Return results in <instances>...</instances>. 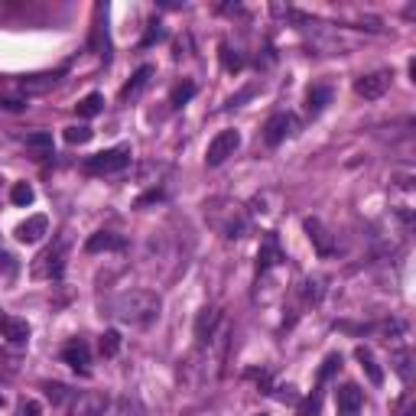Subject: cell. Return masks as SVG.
I'll return each mask as SVG.
<instances>
[{"mask_svg":"<svg viewBox=\"0 0 416 416\" xmlns=\"http://www.w3.org/2000/svg\"><path fill=\"white\" fill-rule=\"evenodd\" d=\"M228 338H231V328L221 325L215 335L199 342V348L185 358L183 377L192 387H205L221 377V364H224V358H228Z\"/></svg>","mask_w":416,"mask_h":416,"instance_id":"1","label":"cell"},{"mask_svg":"<svg viewBox=\"0 0 416 416\" xmlns=\"http://www.w3.org/2000/svg\"><path fill=\"white\" fill-rule=\"evenodd\" d=\"M111 316L117 322H127V325H150V322L160 319L163 299L160 293L153 289H124L111 299Z\"/></svg>","mask_w":416,"mask_h":416,"instance_id":"2","label":"cell"},{"mask_svg":"<svg viewBox=\"0 0 416 416\" xmlns=\"http://www.w3.org/2000/svg\"><path fill=\"white\" fill-rule=\"evenodd\" d=\"M205 221L212 231H218L221 238H248L250 234V215L248 208L234 199H208L205 202Z\"/></svg>","mask_w":416,"mask_h":416,"instance_id":"3","label":"cell"},{"mask_svg":"<svg viewBox=\"0 0 416 416\" xmlns=\"http://www.w3.org/2000/svg\"><path fill=\"white\" fill-rule=\"evenodd\" d=\"M65 250H69L65 238H59L56 244H49V248L42 250L36 260H33V267H30L33 280H62V273H65Z\"/></svg>","mask_w":416,"mask_h":416,"instance_id":"4","label":"cell"},{"mask_svg":"<svg viewBox=\"0 0 416 416\" xmlns=\"http://www.w3.org/2000/svg\"><path fill=\"white\" fill-rule=\"evenodd\" d=\"M130 156H134V153H130L127 144L111 146V150H101V153H95V156L85 160V173H88V176H114V173L130 166Z\"/></svg>","mask_w":416,"mask_h":416,"instance_id":"5","label":"cell"},{"mask_svg":"<svg viewBox=\"0 0 416 416\" xmlns=\"http://www.w3.org/2000/svg\"><path fill=\"white\" fill-rule=\"evenodd\" d=\"M238 146H241V134H238V130H221V134L208 144L205 163H208V166H221L228 156H234V153H238Z\"/></svg>","mask_w":416,"mask_h":416,"instance_id":"6","label":"cell"},{"mask_svg":"<svg viewBox=\"0 0 416 416\" xmlns=\"http://www.w3.org/2000/svg\"><path fill=\"white\" fill-rule=\"evenodd\" d=\"M299 130L296 117L293 114H273L270 120L264 124V144L267 146H280L287 137H293Z\"/></svg>","mask_w":416,"mask_h":416,"instance_id":"7","label":"cell"},{"mask_svg":"<svg viewBox=\"0 0 416 416\" xmlns=\"http://www.w3.org/2000/svg\"><path fill=\"white\" fill-rule=\"evenodd\" d=\"M108 407H111V400H108L101 391H88V393H79L72 400L69 416H104Z\"/></svg>","mask_w":416,"mask_h":416,"instance_id":"8","label":"cell"},{"mask_svg":"<svg viewBox=\"0 0 416 416\" xmlns=\"http://www.w3.org/2000/svg\"><path fill=\"white\" fill-rule=\"evenodd\" d=\"M391 72H371V75H361L354 81V91H358L364 101H377V98H384L387 88H391Z\"/></svg>","mask_w":416,"mask_h":416,"instance_id":"9","label":"cell"},{"mask_svg":"<svg viewBox=\"0 0 416 416\" xmlns=\"http://www.w3.org/2000/svg\"><path fill=\"white\" fill-rule=\"evenodd\" d=\"M361 407H364V393L358 391V384H342L335 391L338 416H361Z\"/></svg>","mask_w":416,"mask_h":416,"instance_id":"10","label":"cell"},{"mask_svg":"<svg viewBox=\"0 0 416 416\" xmlns=\"http://www.w3.org/2000/svg\"><path fill=\"white\" fill-rule=\"evenodd\" d=\"M62 75H65V69H59V72L26 75V79H20V91H23L26 98H30V95H46V91H52V88H56Z\"/></svg>","mask_w":416,"mask_h":416,"instance_id":"11","label":"cell"},{"mask_svg":"<svg viewBox=\"0 0 416 416\" xmlns=\"http://www.w3.org/2000/svg\"><path fill=\"white\" fill-rule=\"evenodd\" d=\"M62 361L69 364V368L79 371V374H88V371H91V352H88V345L81 342V338H72V342L62 348Z\"/></svg>","mask_w":416,"mask_h":416,"instance_id":"12","label":"cell"},{"mask_svg":"<svg viewBox=\"0 0 416 416\" xmlns=\"http://www.w3.org/2000/svg\"><path fill=\"white\" fill-rule=\"evenodd\" d=\"M287 260V254L280 250V241H277V234H267L264 238V244H260V254H257V270L260 273H267V270H273L277 264H283Z\"/></svg>","mask_w":416,"mask_h":416,"instance_id":"13","label":"cell"},{"mask_svg":"<svg viewBox=\"0 0 416 416\" xmlns=\"http://www.w3.org/2000/svg\"><path fill=\"white\" fill-rule=\"evenodd\" d=\"M46 231H49V218L46 215H30L26 221L16 224L13 234H16V241H20V244H36V241H40Z\"/></svg>","mask_w":416,"mask_h":416,"instance_id":"14","label":"cell"},{"mask_svg":"<svg viewBox=\"0 0 416 416\" xmlns=\"http://www.w3.org/2000/svg\"><path fill=\"white\" fill-rule=\"evenodd\" d=\"M306 234H309V241L316 244L319 257L335 254V238H332V234L325 231V224H322L319 218H306Z\"/></svg>","mask_w":416,"mask_h":416,"instance_id":"15","label":"cell"},{"mask_svg":"<svg viewBox=\"0 0 416 416\" xmlns=\"http://www.w3.org/2000/svg\"><path fill=\"white\" fill-rule=\"evenodd\" d=\"M221 328V309L218 306H208V309L199 312V319H195V342H205L212 338Z\"/></svg>","mask_w":416,"mask_h":416,"instance_id":"16","label":"cell"},{"mask_svg":"<svg viewBox=\"0 0 416 416\" xmlns=\"http://www.w3.org/2000/svg\"><path fill=\"white\" fill-rule=\"evenodd\" d=\"M30 322L26 319H16V316H0V335L7 338V342H13V345H23V342H30Z\"/></svg>","mask_w":416,"mask_h":416,"instance_id":"17","label":"cell"},{"mask_svg":"<svg viewBox=\"0 0 416 416\" xmlns=\"http://www.w3.org/2000/svg\"><path fill=\"white\" fill-rule=\"evenodd\" d=\"M150 79H153V65H140L134 72V79L120 88V101H134V98H140L146 91V85H150Z\"/></svg>","mask_w":416,"mask_h":416,"instance_id":"18","label":"cell"},{"mask_svg":"<svg viewBox=\"0 0 416 416\" xmlns=\"http://www.w3.org/2000/svg\"><path fill=\"white\" fill-rule=\"evenodd\" d=\"M101 250H124V238L114 231H95L85 241V254H101Z\"/></svg>","mask_w":416,"mask_h":416,"instance_id":"19","label":"cell"},{"mask_svg":"<svg viewBox=\"0 0 416 416\" xmlns=\"http://www.w3.org/2000/svg\"><path fill=\"white\" fill-rule=\"evenodd\" d=\"M95 26H91V49H95L98 56H104V62H108V52H111V42H108V23H101L104 16H108V7H98L95 10Z\"/></svg>","mask_w":416,"mask_h":416,"instance_id":"20","label":"cell"},{"mask_svg":"<svg viewBox=\"0 0 416 416\" xmlns=\"http://www.w3.org/2000/svg\"><path fill=\"white\" fill-rule=\"evenodd\" d=\"M332 95H335L332 85H312L309 95H306V111H309L312 117H319L328 104H332Z\"/></svg>","mask_w":416,"mask_h":416,"instance_id":"21","label":"cell"},{"mask_svg":"<svg viewBox=\"0 0 416 416\" xmlns=\"http://www.w3.org/2000/svg\"><path fill=\"white\" fill-rule=\"evenodd\" d=\"M354 358L361 361V368L368 371V377H371V384H384V371L377 368V361H374V354H371V348H364V345H358V348H354Z\"/></svg>","mask_w":416,"mask_h":416,"instance_id":"22","label":"cell"},{"mask_svg":"<svg viewBox=\"0 0 416 416\" xmlns=\"http://www.w3.org/2000/svg\"><path fill=\"white\" fill-rule=\"evenodd\" d=\"M75 111H79V117H98V114L104 111V95H98V91L85 95L79 104H75Z\"/></svg>","mask_w":416,"mask_h":416,"instance_id":"23","label":"cell"},{"mask_svg":"<svg viewBox=\"0 0 416 416\" xmlns=\"http://www.w3.org/2000/svg\"><path fill=\"white\" fill-rule=\"evenodd\" d=\"M104 416H144V407H140L134 397H120V400H114L111 407H108Z\"/></svg>","mask_w":416,"mask_h":416,"instance_id":"24","label":"cell"},{"mask_svg":"<svg viewBox=\"0 0 416 416\" xmlns=\"http://www.w3.org/2000/svg\"><path fill=\"white\" fill-rule=\"evenodd\" d=\"M393 371L403 377V384H413V354L410 352H393Z\"/></svg>","mask_w":416,"mask_h":416,"instance_id":"25","label":"cell"},{"mask_svg":"<svg viewBox=\"0 0 416 416\" xmlns=\"http://www.w3.org/2000/svg\"><path fill=\"white\" fill-rule=\"evenodd\" d=\"M195 98V81H179L176 88H173V95H169V104H173V108H185V104L192 101Z\"/></svg>","mask_w":416,"mask_h":416,"instance_id":"26","label":"cell"},{"mask_svg":"<svg viewBox=\"0 0 416 416\" xmlns=\"http://www.w3.org/2000/svg\"><path fill=\"white\" fill-rule=\"evenodd\" d=\"M33 199H36V192H33V185L30 183H13V189H10V202L20 208L33 205Z\"/></svg>","mask_w":416,"mask_h":416,"instance_id":"27","label":"cell"},{"mask_svg":"<svg viewBox=\"0 0 416 416\" xmlns=\"http://www.w3.org/2000/svg\"><path fill=\"white\" fill-rule=\"evenodd\" d=\"M98 348H101L104 358H114V354L120 352V332L117 328H108V332L101 335V345H98Z\"/></svg>","mask_w":416,"mask_h":416,"instance_id":"28","label":"cell"},{"mask_svg":"<svg viewBox=\"0 0 416 416\" xmlns=\"http://www.w3.org/2000/svg\"><path fill=\"white\" fill-rule=\"evenodd\" d=\"M26 146H30V150H40V153H52V134H46V130L26 134Z\"/></svg>","mask_w":416,"mask_h":416,"instance_id":"29","label":"cell"},{"mask_svg":"<svg viewBox=\"0 0 416 416\" xmlns=\"http://www.w3.org/2000/svg\"><path fill=\"white\" fill-rule=\"evenodd\" d=\"M91 134H95V130L91 127H85V124H75V127H65V144H88L91 140Z\"/></svg>","mask_w":416,"mask_h":416,"instance_id":"30","label":"cell"},{"mask_svg":"<svg viewBox=\"0 0 416 416\" xmlns=\"http://www.w3.org/2000/svg\"><path fill=\"white\" fill-rule=\"evenodd\" d=\"M221 62L228 72H241V69H244V59H241L238 52H231V46H224V42H221Z\"/></svg>","mask_w":416,"mask_h":416,"instance_id":"31","label":"cell"},{"mask_svg":"<svg viewBox=\"0 0 416 416\" xmlns=\"http://www.w3.org/2000/svg\"><path fill=\"white\" fill-rule=\"evenodd\" d=\"M322 277H309V280H306V299H309V303H319L322 299V293H325V287H322Z\"/></svg>","mask_w":416,"mask_h":416,"instance_id":"32","label":"cell"},{"mask_svg":"<svg viewBox=\"0 0 416 416\" xmlns=\"http://www.w3.org/2000/svg\"><path fill=\"white\" fill-rule=\"evenodd\" d=\"M338 368H342V354H328L325 364H322V371H319V384H325V381L335 374Z\"/></svg>","mask_w":416,"mask_h":416,"instance_id":"33","label":"cell"},{"mask_svg":"<svg viewBox=\"0 0 416 416\" xmlns=\"http://www.w3.org/2000/svg\"><path fill=\"white\" fill-rule=\"evenodd\" d=\"M42 391H46V397H49L52 403H62L65 397H69V387H65V384H46Z\"/></svg>","mask_w":416,"mask_h":416,"instance_id":"34","label":"cell"},{"mask_svg":"<svg viewBox=\"0 0 416 416\" xmlns=\"http://www.w3.org/2000/svg\"><path fill=\"white\" fill-rule=\"evenodd\" d=\"M163 33H166V30H163V23H160V20H153L150 30H146V36H144V46H153L156 40H163Z\"/></svg>","mask_w":416,"mask_h":416,"instance_id":"35","label":"cell"},{"mask_svg":"<svg viewBox=\"0 0 416 416\" xmlns=\"http://www.w3.org/2000/svg\"><path fill=\"white\" fill-rule=\"evenodd\" d=\"M42 410H40V403L36 400H23L20 403V416H40Z\"/></svg>","mask_w":416,"mask_h":416,"instance_id":"36","label":"cell"},{"mask_svg":"<svg viewBox=\"0 0 416 416\" xmlns=\"http://www.w3.org/2000/svg\"><path fill=\"white\" fill-rule=\"evenodd\" d=\"M160 199H163V189H153V192H146V195H140V199H137V208L150 205V202H160Z\"/></svg>","mask_w":416,"mask_h":416,"instance_id":"37","label":"cell"},{"mask_svg":"<svg viewBox=\"0 0 416 416\" xmlns=\"http://www.w3.org/2000/svg\"><path fill=\"white\" fill-rule=\"evenodd\" d=\"M0 108H4V111H23L26 101H16V98H4V101H0Z\"/></svg>","mask_w":416,"mask_h":416,"instance_id":"38","label":"cell"},{"mask_svg":"<svg viewBox=\"0 0 416 416\" xmlns=\"http://www.w3.org/2000/svg\"><path fill=\"white\" fill-rule=\"evenodd\" d=\"M4 407H7V400H4V397H0V410H4Z\"/></svg>","mask_w":416,"mask_h":416,"instance_id":"39","label":"cell"}]
</instances>
